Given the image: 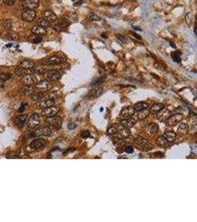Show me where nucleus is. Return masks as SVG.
I'll list each match as a JSON object with an SVG mask.
<instances>
[{"label": "nucleus", "mask_w": 197, "mask_h": 222, "mask_svg": "<svg viewBox=\"0 0 197 222\" xmlns=\"http://www.w3.org/2000/svg\"><path fill=\"white\" fill-rule=\"evenodd\" d=\"M3 2L7 6H12L15 4V0H3Z\"/></svg>", "instance_id": "nucleus-46"}, {"label": "nucleus", "mask_w": 197, "mask_h": 222, "mask_svg": "<svg viewBox=\"0 0 197 222\" xmlns=\"http://www.w3.org/2000/svg\"><path fill=\"white\" fill-rule=\"evenodd\" d=\"M22 81L27 85H32L38 83V79L33 74H24L22 76Z\"/></svg>", "instance_id": "nucleus-6"}, {"label": "nucleus", "mask_w": 197, "mask_h": 222, "mask_svg": "<svg viewBox=\"0 0 197 222\" xmlns=\"http://www.w3.org/2000/svg\"><path fill=\"white\" fill-rule=\"evenodd\" d=\"M54 104H55V102L53 99H47V100H42V99H40V100L37 101L35 105H36L38 108L45 109V108H47V107L53 106L54 105Z\"/></svg>", "instance_id": "nucleus-10"}, {"label": "nucleus", "mask_w": 197, "mask_h": 222, "mask_svg": "<svg viewBox=\"0 0 197 222\" xmlns=\"http://www.w3.org/2000/svg\"><path fill=\"white\" fill-rule=\"evenodd\" d=\"M41 42H42V38H41L40 36H37L36 38H35L33 40V42H34V43H35V44L40 43Z\"/></svg>", "instance_id": "nucleus-50"}, {"label": "nucleus", "mask_w": 197, "mask_h": 222, "mask_svg": "<svg viewBox=\"0 0 197 222\" xmlns=\"http://www.w3.org/2000/svg\"><path fill=\"white\" fill-rule=\"evenodd\" d=\"M31 32L33 34H35V35L38 36H45L47 33L46 29L38 25L33 26L31 29Z\"/></svg>", "instance_id": "nucleus-19"}, {"label": "nucleus", "mask_w": 197, "mask_h": 222, "mask_svg": "<svg viewBox=\"0 0 197 222\" xmlns=\"http://www.w3.org/2000/svg\"><path fill=\"white\" fill-rule=\"evenodd\" d=\"M20 94L24 96H31L34 93V88L32 87V85H24L20 89Z\"/></svg>", "instance_id": "nucleus-20"}, {"label": "nucleus", "mask_w": 197, "mask_h": 222, "mask_svg": "<svg viewBox=\"0 0 197 222\" xmlns=\"http://www.w3.org/2000/svg\"><path fill=\"white\" fill-rule=\"evenodd\" d=\"M117 131H118V130H117V128L115 127H110L108 129V133L109 135H115V133H117Z\"/></svg>", "instance_id": "nucleus-45"}, {"label": "nucleus", "mask_w": 197, "mask_h": 222, "mask_svg": "<svg viewBox=\"0 0 197 222\" xmlns=\"http://www.w3.org/2000/svg\"><path fill=\"white\" fill-rule=\"evenodd\" d=\"M12 46V44H8V45H6V47H11Z\"/></svg>", "instance_id": "nucleus-55"}, {"label": "nucleus", "mask_w": 197, "mask_h": 222, "mask_svg": "<svg viewBox=\"0 0 197 222\" xmlns=\"http://www.w3.org/2000/svg\"><path fill=\"white\" fill-rule=\"evenodd\" d=\"M27 115H21L17 117L16 119V125L18 127H22L25 124L26 120H27Z\"/></svg>", "instance_id": "nucleus-25"}, {"label": "nucleus", "mask_w": 197, "mask_h": 222, "mask_svg": "<svg viewBox=\"0 0 197 222\" xmlns=\"http://www.w3.org/2000/svg\"><path fill=\"white\" fill-rule=\"evenodd\" d=\"M59 111V107H55V106H51V107H47V108L44 109L42 111V116L45 117H50L55 116L58 112Z\"/></svg>", "instance_id": "nucleus-9"}, {"label": "nucleus", "mask_w": 197, "mask_h": 222, "mask_svg": "<svg viewBox=\"0 0 197 222\" xmlns=\"http://www.w3.org/2000/svg\"><path fill=\"white\" fill-rule=\"evenodd\" d=\"M116 133L117 135L115 137H118V138L123 139V138H128V137L131 135V131H130L128 128H125L124 127V128L122 129V130L117 131Z\"/></svg>", "instance_id": "nucleus-21"}, {"label": "nucleus", "mask_w": 197, "mask_h": 222, "mask_svg": "<svg viewBox=\"0 0 197 222\" xmlns=\"http://www.w3.org/2000/svg\"><path fill=\"white\" fill-rule=\"evenodd\" d=\"M44 97L43 94H42V92H39V93H35V94H32L31 95V98L32 100L34 101H38L40 100V99H42V98Z\"/></svg>", "instance_id": "nucleus-37"}, {"label": "nucleus", "mask_w": 197, "mask_h": 222, "mask_svg": "<svg viewBox=\"0 0 197 222\" xmlns=\"http://www.w3.org/2000/svg\"><path fill=\"white\" fill-rule=\"evenodd\" d=\"M188 125L185 124H181L178 128V133L182 135H185L188 133Z\"/></svg>", "instance_id": "nucleus-32"}, {"label": "nucleus", "mask_w": 197, "mask_h": 222, "mask_svg": "<svg viewBox=\"0 0 197 222\" xmlns=\"http://www.w3.org/2000/svg\"><path fill=\"white\" fill-rule=\"evenodd\" d=\"M131 33L132 34V35H134V36L135 37V38L137 39V40H142V38H141V36H140L139 35V34L136 33L134 32V31H131Z\"/></svg>", "instance_id": "nucleus-49"}, {"label": "nucleus", "mask_w": 197, "mask_h": 222, "mask_svg": "<svg viewBox=\"0 0 197 222\" xmlns=\"http://www.w3.org/2000/svg\"><path fill=\"white\" fill-rule=\"evenodd\" d=\"M169 44H170V45L171 46V48H177V46H176V45H175V43H174V42H169Z\"/></svg>", "instance_id": "nucleus-52"}, {"label": "nucleus", "mask_w": 197, "mask_h": 222, "mask_svg": "<svg viewBox=\"0 0 197 222\" xmlns=\"http://www.w3.org/2000/svg\"><path fill=\"white\" fill-rule=\"evenodd\" d=\"M149 104L148 103H146V102H138V103L135 104V105L134 106V111H140V110H144V109H146V108H149Z\"/></svg>", "instance_id": "nucleus-27"}, {"label": "nucleus", "mask_w": 197, "mask_h": 222, "mask_svg": "<svg viewBox=\"0 0 197 222\" xmlns=\"http://www.w3.org/2000/svg\"><path fill=\"white\" fill-rule=\"evenodd\" d=\"M40 123V116L38 113H33L27 120V127L29 128H35L38 127Z\"/></svg>", "instance_id": "nucleus-3"}, {"label": "nucleus", "mask_w": 197, "mask_h": 222, "mask_svg": "<svg viewBox=\"0 0 197 222\" xmlns=\"http://www.w3.org/2000/svg\"><path fill=\"white\" fill-rule=\"evenodd\" d=\"M159 130V127L156 123H151L146 127V132L149 134H155Z\"/></svg>", "instance_id": "nucleus-24"}, {"label": "nucleus", "mask_w": 197, "mask_h": 222, "mask_svg": "<svg viewBox=\"0 0 197 222\" xmlns=\"http://www.w3.org/2000/svg\"><path fill=\"white\" fill-rule=\"evenodd\" d=\"M121 122L120 124L123 127H124L125 128H131V127H134V125L136 124V120L134 119L131 118V117H128V118L121 119Z\"/></svg>", "instance_id": "nucleus-16"}, {"label": "nucleus", "mask_w": 197, "mask_h": 222, "mask_svg": "<svg viewBox=\"0 0 197 222\" xmlns=\"http://www.w3.org/2000/svg\"><path fill=\"white\" fill-rule=\"evenodd\" d=\"M134 144L138 150L141 151H149L152 149V145L144 138L141 136H137L134 138Z\"/></svg>", "instance_id": "nucleus-1"}, {"label": "nucleus", "mask_w": 197, "mask_h": 222, "mask_svg": "<svg viewBox=\"0 0 197 222\" xmlns=\"http://www.w3.org/2000/svg\"><path fill=\"white\" fill-rule=\"evenodd\" d=\"M37 25L41 26V27H44V28H47V27H50V22L47 21L46 19L44 18H40L37 20Z\"/></svg>", "instance_id": "nucleus-30"}, {"label": "nucleus", "mask_w": 197, "mask_h": 222, "mask_svg": "<svg viewBox=\"0 0 197 222\" xmlns=\"http://www.w3.org/2000/svg\"><path fill=\"white\" fill-rule=\"evenodd\" d=\"M15 73L18 76H22L24 74V69L19 67L15 70Z\"/></svg>", "instance_id": "nucleus-41"}, {"label": "nucleus", "mask_w": 197, "mask_h": 222, "mask_svg": "<svg viewBox=\"0 0 197 222\" xmlns=\"http://www.w3.org/2000/svg\"><path fill=\"white\" fill-rule=\"evenodd\" d=\"M19 67L24 70H30L35 68V65L33 62L30 61V60H24L20 63Z\"/></svg>", "instance_id": "nucleus-22"}, {"label": "nucleus", "mask_w": 197, "mask_h": 222, "mask_svg": "<svg viewBox=\"0 0 197 222\" xmlns=\"http://www.w3.org/2000/svg\"><path fill=\"white\" fill-rule=\"evenodd\" d=\"M19 1H21V2H24V1H25V0H19Z\"/></svg>", "instance_id": "nucleus-56"}, {"label": "nucleus", "mask_w": 197, "mask_h": 222, "mask_svg": "<svg viewBox=\"0 0 197 222\" xmlns=\"http://www.w3.org/2000/svg\"><path fill=\"white\" fill-rule=\"evenodd\" d=\"M89 135H90V133H89V132L87 131V130H85V131H84L82 133H81V136H82L84 138H88Z\"/></svg>", "instance_id": "nucleus-48"}, {"label": "nucleus", "mask_w": 197, "mask_h": 222, "mask_svg": "<svg viewBox=\"0 0 197 222\" xmlns=\"http://www.w3.org/2000/svg\"><path fill=\"white\" fill-rule=\"evenodd\" d=\"M171 57L175 62L180 63L181 62V58H180V55H179V53L177 52H173L171 53Z\"/></svg>", "instance_id": "nucleus-38"}, {"label": "nucleus", "mask_w": 197, "mask_h": 222, "mask_svg": "<svg viewBox=\"0 0 197 222\" xmlns=\"http://www.w3.org/2000/svg\"><path fill=\"white\" fill-rule=\"evenodd\" d=\"M114 144H115V145H117L118 147H119L125 146V141H123V139L118 138V137H115V140H114Z\"/></svg>", "instance_id": "nucleus-36"}, {"label": "nucleus", "mask_w": 197, "mask_h": 222, "mask_svg": "<svg viewBox=\"0 0 197 222\" xmlns=\"http://www.w3.org/2000/svg\"><path fill=\"white\" fill-rule=\"evenodd\" d=\"M35 136H49L51 135V128L48 126L39 127L35 131Z\"/></svg>", "instance_id": "nucleus-5"}, {"label": "nucleus", "mask_w": 197, "mask_h": 222, "mask_svg": "<svg viewBox=\"0 0 197 222\" xmlns=\"http://www.w3.org/2000/svg\"><path fill=\"white\" fill-rule=\"evenodd\" d=\"M163 137L169 142H174L177 137V134L174 131H168L163 135Z\"/></svg>", "instance_id": "nucleus-26"}, {"label": "nucleus", "mask_w": 197, "mask_h": 222, "mask_svg": "<svg viewBox=\"0 0 197 222\" xmlns=\"http://www.w3.org/2000/svg\"><path fill=\"white\" fill-rule=\"evenodd\" d=\"M58 27L61 29V30H63V29L66 28V27L69 25V22H68L67 21L64 19V18H63V19H60L59 22H58Z\"/></svg>", "instance_id": "nucleus-33"}, {"label": "nucleus", "mask_w": 197, "mask_h": 222, "mask_svg": "<svg viewBox=\"0 0 197 222\" xmlns=\"http://www.w3.org/2000/svg\"><path fill=\"white\" fill-rule=\"evenodd\" d=\"M125 152L127 153H132L134 152V148L131 146H128L125 147Z\"/></svg>", "instance_id": "nucleus-47"}, {"label": "nucleus", "mask_w": 197, "mask_h": 222, "mask_svg": "<svg viewBox=\"0 0 197 222\" xmlns=\"http://www.w3.org/2000/svg\"><path fill=\"white\" fill-rule=\"evenodd\" d=\"M75 127H76V125H75V124H72V123L69 124V125H67V127L69 129V130H73L74 128H75Z\"/></svg>", "instance_id": "nucleus-51"}, {"label": "nucleus", "mask_w": 197, "mask_h": 222, "mask_svg": "<svg viewBox=\"0 0 197 222\" xmlns=\"http://www.w3.org/2000/svg\"><path fill=\"white\" fill-rule=\"evenodd\" d=\"M46 140L44 138H37L32 141L30 144V147L33 150H38L42 148L46 144Z\"/></svg>", "instance_id": "nucleus-14"}, {"label": "nucleus", "mask_w": 197, "mask_h": 222, "mask_svg": "<svg viewBox=\"0 0 197 222\" xmlns=\"http://www.w3.org/2000/svg\"><path fill=\"white\" fill-rule=\"evenodd\" d=\"M171 113L170 110L162 108L157 113V118L160 122H165L171 116Z\"/></svg>", "instance_id": "nucleus-13"}, {"label": "nucleus", "mask_w": 197, "mask_h": 222, "mask_svg": "<svg viewBox=\"0 0 197 222\" xmlns=\"http://www.w3.org/2000/svg\"><path fill=\"white\" fill-rule=\"evenodd\" d=\"M101 36H102V37H103V38H105V39H106V38H107V37L106 36L105 34H101Z\"/></svg>", "instance_id": "nucleus-54"}, {"label": "nucleus", "mask_w": 197, "mask_h": 222, "mask_svg": "<svg viewBox=\"0 0 197 222\" xmlns=\"http://www.w3.org/2000/svg\"><path fill=\"white\" fill-rule=\"evenodd\" d=\"M12 78V74L9 73H0V80L2 81H7Z\"/></svg>", "instance_id": "nucleus-35"}, {"label": "nucleus", "mask_w": 197, "mask_h": 222, "mask_svg": "<svg viewBox=\"0 0 197 222\" xmlns=\"http://www.w3.org/2000/svg\"><path fill=\"white\" fill-rule=\"evenodd\" d=\"M3 26H4V28L5 30H10L12 27V22L11 20H6L3 22Z\"/></svg>", "instance_id": "nucleus-39"}, {"label": "nucleus", "mask_w": 197, "mask_h": 222, "mask_svg": "<svg viewBox=\"0 0 197 222\" xmlns=\"http://www.w3.org/2000/svg\"><path fill=\"white\" fill-rule=\"evenodd\" d=\"M36 17V13L34 10L26 9L22 14V18L25 22H32Z\"/></svg>", "instance_id": "nucleus-4"}, {"label": "nucleus", "mask_w": 197, "mask_h": 222, "mask_svg": "<svg viewBox=\"0 0 197 222\" xmlns=\"http://www.w3.org/2000/svg\"><path fill=\"white\" fill-rule=\"evenodd\" d=\"M134 107H131V106H127L125 107L124 108H123L121 113H120V117L121 119H124L128 117H131V116L134 115Z\"/></svg>", "instance_id": "nucleus-11"}, {"label": "nucleus", "mask_w": 197, "mask_h": 222, "mask_svg": "<svg viewBox=\"0 0 197 222\" xmlns=\"http://www.w3.org/2000/svg\"><path fill=\"white\" fill-rule=\"evenodd\" d=\"M133 28H134V29H135V30H140V31H141V30H141V29H140V28H139V27H133Z\"/></svg>", "instance_id": "nucleus-53"}, {"label": "nucleus", "mask_w": 197, "mask_h": 222, "mask_svg": "<svg viewBox=\"0 0 197 222\" xmlns=\"http://www.w3.org/2000/svg\"><path fill=\"white\" fill-rule=\"evenodd\" d=\"M7 37H8V39H9L10 40H13V41H18L19 39V35H18L17 33H14V32H11V31L8 33Z\"/></svg>", "instance_id": "nucleus-34"}, {"label": "nucleus", "mask_w": 197, "mask_h": 222, "mask_svg": "<svg viewBox=\"0 0 197 222\" xmlns=\"http://www.w3.org/2000/svg\"><path fill=\"white\" fill-rule=\"evenodd\" d=\"M36 87L37 90L40 92L44 93V92H48V91L50 90L52 87V84L49 82L48 81H46V80H44V81H40V82H38L35 85Z\"/></svg>", "instance_id": "nucleus-8"}, {"label": "nucleus", "mask_w": 197, "mask_h": 222, "mask_svg": "<svg viewBox=\"0 0 197 222\" xmlns=\"http://www.w3.org/2000/svg\"><path fill=\"white\" fill-rule=\"evenodd\" d=\"M43 16H44V19H46V20L48 21L49 22H54V21H55L57 19L56 14H55L53 11H50V10L45 11L43 14Z\"/></svg>", "instance_id": "nucleus-17"}, {"label": "nucleus", "mask_w": 197, "mask_h": 222, "mask_svg": "<svg viewBox=\"0 0 197 222\" xmlns=\"http://www.w3.org/2000/svg\"><path fill=\"white\" fill-rule=\"evenodd\" d=\"M40 0H25L23 2V7L25 9L34 10L39 6Z\"/></svg>", "instance_id": "nucleus-12"}, {"label": "nucleus", "mask_w": 197, "mask_h": 222, "mask_svg": "<svg viewBox=\"0 0 197 222\" xmlns=\"http://www.w3.org/2000/svg\"><path fill=\"white\" fill-rule=\"evenodd\" d=\"M163 107H164V105L162 104H154V105L151 107V110H150V111H151V113L157 114L159 110H161L162 108H163Z\"/></svg>", "instance_id": "nucleus-31"}, {"label": "nucleus", "mask_w": 197, "mask_h": 222, "mask_svg": "<svg viewBox=\"0 0 197 222\" xmlns=\"http://www.w3.org/2000/svg\"><path fill=\"white\" fill-rule=\"evenodd\" d=\"M182 119H183V116L182 114H174V115L171 116H170L167 119L166 124H167L168 126H175L180 121H182Z\"/></svg>", "instance_id": "nucleus-7"}, {"label": "nucleus", "mask_w": 197, "mask_h": 222, "mask_svg": "<svg viewBox=\"0 0 197 222\" xmlns=\"http://www.w3.org/2000/svg\"><path fill=\"white\" fill-rule=\"evenodd\" d=\"M117 38H118V40L123 44H126L128 41V39H127L126 36L121 35V34H117Z\"/></svg>", "instance_id": "nucleus-40"}, {"label": "nucleus", "mask_w": 197, "mask_h": 222, "mask_svg": "<svg viewBox=\"0 0 197 222\" xmlns=\"http://www.w3.org/2000/svg\"><path fill=\"white\" fill-rule=\"evenodd\" d=\"M103 80H104L103 76H101V77L97 78V79H96L95 81L92 82V84H93V85H96V84H101V83H103Z\"/></svg>", "instance_id": "nucleus-43"}, {"label": "nucleus", "mask_w": 197, "mask_h": 222, "mask_svg": "<svg viewBox=\"0 0 197 222\" xmlns=\"http://www.w3.org/2000/svg\"><path fill=\"white\" fill-rule=\"evenodd\" d=\"M65 19L69 22V24H73L78 22V16L77 15V14H75V12H70L68 13L66 16H65Z\"/></svg>", "instance_id": "nucleus-18"}, {"label": "nucleus", "mask_w": 197, "mask_h": 222, "mask_svg": "<svg viewBox=\"0 0 197 222\" xmlns=\"http://www.w3.org/2000/svg\"><path fill=\"white\" fill-rule=\"evenodd\" d=\"M149 113H150V110L149 108L144 109V110L138 111L137 114V116L138 119H143L146 118V116L149 115Z\"/></svg>", "instance_id": "nucleus-28"}, {"label": "nucleus", "mask_w": 197, "mask_h": 222, "mask_svg": "<svg viewBox=\"0 0 197 222\" xmlns=\"http://www.w3.org/2000/svg\"><path fill=\"white\" fill-rule=\"evenodd\" d=\"M48 78L50 81H58L61 78V74L58 71H50L48 73Z\"/></svg>", "instance_id": "nucleus-23"}, {"label": "nucleus", "mask_w": 197, "mask_h": 222, "mask_svg": "<svg viewBox=\"0 0 197 222\" xmlns=\"http://www.w3.org/2000/svg\"><path fill=\"white\" fill-rule=\"evenodd\" d=\"M157 143L159 146L162 147H166L168 146L169 141H168L163 136H159L157 138Z\"/></svg>", "instance_id": "nucleus-29"}, {"label": "nucleus", "mask_w": 197, "mask_h": 222, "mask_svg": "<svg viewBox=\"0 0 197 222\" xmlns=\"http://www.w3.org/2000/svg\"><path fill=\"white\" fill-rule=\"evenodd\" d=\"M32 73H37V74H42V73H45V69H43L42 68H35V69L32 70Z\"/></svg>", "instance_id": "nucleus-44"}, {"label": "nucleus", "mask_w": 197, "mask_h": 222, "mask_svg": "<svg viewBox=\"0 0 197 222\" xmlns=\"http://www.w3.org/2000/svg\"><path fill=\"white\" fill-rule=\"evenodd\" d=\"M45 122L47 124V126L58 130L61 126L62 120H61V117L53 116L48 117L46 119V120H45Z\"/></svg>", "instance_id": "nucleus-2"}, {"label": "nucleus", "mask_w": 197, "mask_h": 222, "mask_svg": "<svg viewBox=\"0 0 197 222\" xmlns=\"http://www.w3.org/2000/svg\"><path fill=\"white\" fill-rule=\"evenodd\" d=\"M89 19H90L91 21H100L101 20L100 16H98L97 15H96V14H91L89 16Z\"/></svg>", "instance_id": "nucleus-42"}, {"label": "nucleus", "mask_w": 197, "mask_h": 222, "mask_svg": "<svg viewBox=\"0 0 197 222\" xmlns=\"http://www.w3.org/2000/svg\"><path fill=\"white\" fill-rule=\"evenodd\" d=\"M62 62V59L58 56H52L48 59L43 61V64L45 65H59Z\"/></svg>", "instance_id": "nucleus-15"}]
</instances>
